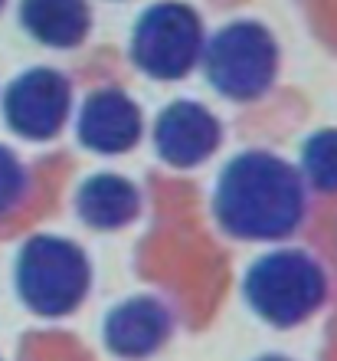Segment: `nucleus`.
Listing matches in <instances>:
<instances>
[{
    "mask_svg": "<svg viewBox=\"0 0 337 361\" xmlns=\"http://www.w3.org/2000/svg\"><path fill=\"white\" fill-rule=\"evenodd\" d=\"M305 180L298 168L269 152H243L223 168L213 190L220 227L236 240H281L305 220Z\"/></svg>",
    "mask_w": 337,
    "mask_h": 361,
    "instance_id": "nucleus-1",
    "label": "nucleus"
},
{
    "mask_svg": "<svg viewBox=\"0 0 337 361\" xmlns=\"http://www.w3.org/2000/svg\"><path fill=\"white\" fill-rule=\"evenodd\" d=\"M249 309L275 329H295L328 299V276L305 250H279L255 259L243 283Z\"/></svg>",
    "mask_w": 337,
    "mask_h": 361,
    "instance_id": "nucleus-2",
    "label": "nucleus"
},
{
    "mask_svg": "<svg viewBox=\"0 0 337 361\" xmlns=\"http://www.w3.org/2000/svg\"><path fill=\"white\" fill-rule=\"evenodd\" d=\"M92 286V267L79 243L66 237L27 240L17 257V293L30 312L59 319L75 312Z\"/></svg>",
    "mask_w": 337,
    "mask_h": 361,
    "instance_id": "nucleus-3",
    "label": "nucleus"
},
{
    "mask_svg": "<svg viewBox=\"0 0 337 361\" xmlns=\"http://www.w3.org/2000/svg\"><path fill=\"white\" fill-rule=\"evenodd\" d=\"M203 73L210 86L233 102L259 99L279 76V43L255 20L226 23L203 47Z\"/></svg>",
    "mask_w": 337,
    "mask_h": 361,
    "instance_id": "nucleus-4",
    "label": "nucleus"
},
{
    "mask_svg": "<svg viewBox=\"0 0 337 361\" xmlns=\"http://www.w3.org/2000/svg\"><path fill=\"white\" fill-rule=\"evenodd\" d=\"M203 20L190 4L160 0L138 17L132 30V59L151 79H184L203 56Z\"/></svg>",
    "mask_w": 337,
    "mask_h": 361,
    "instance_id": "nucleus-5",
    "label": "nucleus"
},
{
    "mask_svg": "<svg viewBox=\"0 0 337 361\" xmlns=\"http://www.w3.org/2000/svg\"><path fill=\"white\" fill-rule=\"evenodd\" d=\"M72 112V86L56 69L37 66L17 76L4 92V118L27 142H49L63 132Z\"/></svg>",
    "mask_w": 337,
    "mask_h": 361,
    "instance_id": "nucleus-6",
    "label": "nucleus"
},
{
    "mask_svg": "<svg viewBox=\"0 0 337 361\" xmlns=\"http://www.w3.org/2000/svg\"><path fill=\"white\" fill-rule=\"evenodd\" d=\"M220 122L200 102H170L154 122V148L170 168H197L220 148Z\"/></svg>",
    "mask_w": 337,
    "mask_h": 361,
    "instance_id": "nucleus-7",
    "label": "nucleus"
},
{
    "mask_svg": "<svg viewBox=\"0 0 337 361\" xmlns=\"http://www.w3.org/2000/svg\"><path fill=\"white\" fill-rule=\"evenodd\" d=\"M75 132L89 152L122 154L141 142L144 118H141V109L132 102V95H125L122 89H98L85 99Z\"/></svg>",
    "mask_w": 337,
    "mask_h": 361,
    "instance_id": "nucleus-8",
    "label": "nucleus"
},
{
    "mask_svg": "<svg viewBox=\"0 0 337 361\" xmlns=\"http://www.w3.org/2000/svg\"><path fill=\"white\" fill-rule=\"evenodd\" d=\"M170 332H174L170 309L151 295H134L128 302L115 305L102 329L108 352L128 361H141L160 352L167 345Z\"/></svg>",
    "mask_w": 337,
    "mask_h": 361,
    "instance_id": "nucleus-9",
    "label": "nucleus"
},
{
    "mask_svg": "<svg viewBox=\"0 0 337 361\" xmlns=\"http://www.w3.org/2000/svg\"><path fill=\"white\" fill-rule=\"evenodd\" d=\"M20 23L43 47L72 49L89 37L92 10L89 0H20Z\"/></svg>",
    "mask_w": 337,
    "mask_h": 361,
    "instance_id": "nucleus-10",
    "label": "nucleus"
},
{
    "mask_svg": "<svg viewBox=\"0 0 337 361\" xmlns=\"http://www.w3.org/2000/svg\"><path fill=\"white\" fill-rule=\"evenodd\" d=\"M75 210L82 224L95 230H122L141 210V194L122 174H95L75 194Z\"/></svg>",
    "mask_w": 337,
    "mask_h": 361,
    "instance_id": "nucleus-11",
    "label": "nucleus"
},
{
    "mask_svg": "<svg viewBox=\"0 0 337 361\" xmlns=\"http://www.w3.org/2000/svg\"><path fill=\"white\" fill-rule=\"evenodd\" d=\"M298 174L311 188L337 194V128H321L301 145Z\"/></svg>",
    "mask_w": 337,
    "mask_h": 361,
    "instance_id": "nucleus-12",
    "label": "nucleus"
},
{
    "mask_svg": "<svg viewBox=\"0 0 337 361\" xmlns=\"http://www.w3.org/2000/svg\"><path fill=\"white\" fill-rule=\"evenodd\" d=\"M27 194V168L17 154L0 145V214H10Z\"/></svg>",
    "mask_w": 337,
    "mask_h": 361,
    "instance_id": "nucleus-13",
    "label": "nucleus"
},
{
    "mask_svg": "<svg viewBox=\"0 0 337 361\" xmlns=\"http://www.w3.org/2000/svg\"><path fill=\"white\" fill-rule=\"evenodd\" d=\"M259 361H288V358H281V355H265V358H259Z\"/></svg>",
    "mask_w": 337,
    "mask_h": 361,
    "instance_id": "nucleus-14",
    "label": "nucleus"
},
{
    "mask_svg": "<svg viewBox=\"0 0 337 361\" xmlns=\"http://www.w3.org/2000/svg\"><path fill=\"white\" fill-rule=\"evenodd\" d=\"M4 4H7V0H0V10H4Z\"/></svg>",
    "mask_w": 337,
    "mask_h": 361,
    "instance_id": "nucleus-15",
    "label": "nucleus"
}]
</instances>
